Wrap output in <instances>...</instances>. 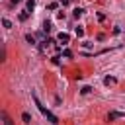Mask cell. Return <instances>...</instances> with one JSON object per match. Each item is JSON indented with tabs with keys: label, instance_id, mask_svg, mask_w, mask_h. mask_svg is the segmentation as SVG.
I'll return each instance as SVG.
<instances>
[{
	"label": "cell",
	"instance_id": "1",
	"mask_svg": "<svg viewBox=\"0 0 125 125\" xmlns=\"http://www.w3.org/2000/svg\"><path fill=\"white\" fill-rule=\"evenodd\" d=\"M33 102H35V105L39 107V111H41V113H43V115H45L51 123H59V119H57V117H55V115H53V113H51V111H49V109H47V107L39 102V98H37V96H33Z\"/></svg>",
	"mask_w": 125,
	"mask_h": 125
},
{
	"label": "cell",
	"instance_id": "2",
	"mask_svg": "<svg viewBox=\"0 0 125 125\" xmlns=\"http://www.w3.org/2000/svg\"><path fill=\"white\" fill-rule=\"evenodd\" d=\"M68 39H70V37H68L66 33H59V41H61V43H68Z\"/></svg>",
	"mask_w": 125,
	"mask_h": 125
},
{
	"label": "cell",
	"instance_id": "3",
	"mask_svg": "<svg viewBox=\"0 0 125 125\" xmlns=\"http://www.w3.org/2000/svg\"><path fill=\"white\" fill-rule=\"evenodd\" d=\"M25 41H27V43H31V45H35V37H33L31 33H27V35H25Z\"/></svg>",
	"mask_w": 125,
	"mask_h": 125
},
{
	"label": "cell",
	"instance_id": "4",
	"mask_svg": "<svg viewBox=\"0 0 125 125\" xmlns=\"http://www.w3.org/2000/svg\"><path fill=\"white\" fill-rule=\"evenodd\" d=\"M82 14H84V10H82V8H76V10H74V16H76V18H80Z\"/></svg>",
	"mask_w": 125,
	"mask_h": 125
},
{
	"label": "cell",
	"instance_id": "5",
	"mask_svg": "<svg viewBox=\"0 0 125 125\" xmlns=\"http://www.w3.org/2000/svg\"><path fill=\"white\" fill-rule=\"evenodd\" d=\"M2 25H4V27H12V21H10V20H6V18H4V20H2Z\"/></svg>",
	"mask_w": 125,
	"mask_h": 125
},
{
	"label": "cell",
	"instance_id": "6",
	"mask_svg": "<svg viewBox=\"0 0 125 125\" xmlns=\"http://www.w3.org/2000/svg\"><path fill=\"white\" fill-rule=\"evenodd\" d=\"M104 82H105V84H107V86H109V84H115V78H111V76H107V78H105V80H104Z\"/></svg>",
	"mask_w": 125,
	"mask_h": 125
},
{
	"label": "cell",
	"instance_id": "7",
	"mask_svg": "<svg viewBox=\"0 0 125 125\" xmlns=\"http://www.w3.org/2000/svg\"><path fill=\"white\" fill-rule=\"evenodd\" d=\"M90 92H92V88H90V86H84V88L80 90V94H90Z\"/></svg>",
	"mask_w": 125,
	"mask_h": 125
},
{
	"label": "cell",
	"instance_id": "8",
	"mask_svg": "<svg viewBox=\"0 0 125 125\" xmlns=\"http://www.w3.org/2000/svg\"><path fill=\"white\" fill-rule=\"evenodd\" d=\"M123 113H119V111H113V113H109V119H115V117H121Z\"/></svg>",
	"mask_w": 125,
	"mask_h": 125
},
{
	"label": "cell",
	"instance_id": "9",
	"mask_svg": "<svg viewBox=\"0 0 125 125\" xmlns=\"http://www.w3.org/2000/svg\"><path fill=\"white\" fill-rule=\"evenodd\" d=\"M2 121H4V123H12V119L8 117V113H2Z\"/></svg>",
	"mask_w": 125,
	"mask_h": 125
},
{
	"label": "cell",
	"instance_id": "10",
	"mask_svg": "<svg viewBox=\"0 0 125 125\" xmlns=\"http://www.w3.org/2000/svg\"><path fill=\"white\" fill-rule=\"evenodd\" d=\"M21 119H23L25 123H29V121H31V115H29V113H23V115H21Z\"/></svg>",
	"mask_w": 125,
	"mask_h": 125
},
{
	"label": "cell",
	"instance_id": "11",
	"mask_svg": "<svg viewBox=\"0 0 125 125\" xmlns=\"http://www.w3.org/2000/svg\"><path fill=\"white\" fill-rule=\"evenodd\" d=\"M35 8V0H27V10H33Z\"/></svg>",
	"mask_w": 125,
	"mask_h": 125
},
{
	"label": "cell",
	"instance_id": "12",
	"mask_svg": "<svg viewBox=\"0 0 125 125\" xmlns=\"http://www.w3.org/2000/svg\"><path fill=\"white\" fill-rule=\"evenodd\" d=\"M76 35H78V37H82V35H84V29H82V27H80V25H78V27H76Z\"/></svg>",
	"mask_w": 125,
	"mask_h": 125
},
{
	"label": "cell",
	"instance_id": "13",
	"mask_svg": "<svg viewBox=\"0 0 125 125\" xmlns=\"http://www.w3.org/2000/svg\"><path fill=\"white\" fill-rule=\"evenodd\" d=\"M62 55H64V57H66V59H70V57H72V53H70V51H68V49H66V51H62Z\"/></svg>",
	"mask_w": 125,
	"mask_h": 125
},
{
	"label": "cell",
	"instance_id": "14",
	"mask_svg": "<svg viewBox=\"0 0 125 125\" xmlns=\"http://www.w3.org/2000/svg\"><path fill=\"white\" fill-rule=\"evenodd\" d=\"M59 2H61V4H62V6H66V4H68V2H70V0H59Z\"/></svg>",
	"mask_w": 125,
	"mask_h": 125
},
{
	"label": "cell",
	"instance_id": "15",
	"mask_svg": "<svg viewBox=\"0 0 125 125\" xmlns=\"http://www.w3.org/2000/svg\"><path fill=\"white\" fill-rule=\"evenodd\" d=\"M18 2H21V0H12V4H18Z\"/></svg>",
	"mask_w": 125,
	"mask_h": 125
}]
</instances>
